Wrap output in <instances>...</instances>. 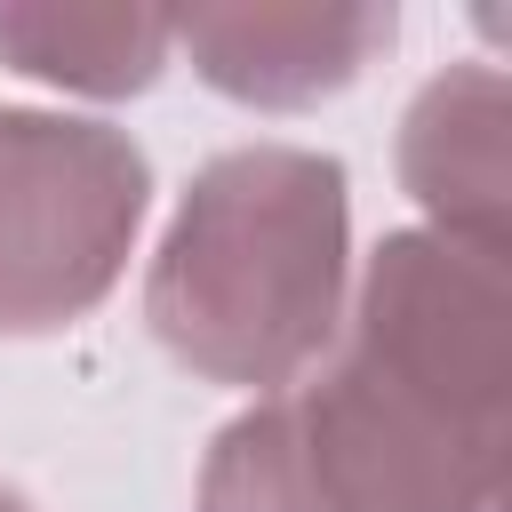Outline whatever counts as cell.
<instances>
[{
    "label": "cell",
    "instance_id": "1",
    "mask_svg": "<svg viewBox=\"0 0 512 512\" xmlns=\"http://www.w3.org/2000/svg\"><path fill=\"white\" fill-rule=\"evenodd\" d=\"M504 400V256L384 232L328 352L208 440L192 512H488Z\"/></svg>",
    "mask_w": 512,
    "mask_h": 512
},
{
    "label": "cell",
    "instance_id": "2",
    "mask_svg": "<svg viewBox=\"0 0 512 512\" xmlns=\"http://www.w3.org/2000/svg\"><path fill=\"white\" fill-rule=\"evenodd\" d=\"M352 192L344 160L312 144H232L216 152L144 272L152 344L200 384L288 392L344 320Z\"/></svg>",
    "mask_w": 512,
    "mask_h": 512
},
{
    "label": "cell",
    "instance_id": "3",
    "mask_svg": "<svg viewBox=\"0 0 512 512\" xmlns=\"http://www.w3.org/2000/svg\"><path fill=\"white\" fill-rule=\"evenodd\" d=\"M152 160L112 120L0 104V336L88 320L144 232Z\"/></svg>",
    "mask_w": 512,
    "mask_h": 512
},
{
    "label": "cell",
    "instance_id": "4",
    "mask_svg": "<svg viewBox=\"0 0 512 512\" xmlns=\"http://www.w3.org/2000/svg\"><path fill=\"white\" fill-rule=\"evenodd\" d=\"M192 72L248 112H304L344 96L400 32L392 0H256V8H192L168 16Z\"/></svg>",
    "mask_w": 512,
    "mask_h": 512
},
{
    "label": "cell",
    "instance_id": "5",
    "mask_svg": "<svg viewBox=\"0 0 512 512\" xmlns=\"http://www.w3.org/2000/svg\"><path fill=\"white\" fill-rule=\"evenodd\" d=\"M400 184L432 216L424 232L504 256L512 200V88L496 64L432 72L400 112Z\"/></svg>",
    "mask_w": 512,
    "mask_h": 512
},
{
    "label": "cell",
    "instance_id": "6",
    "mask_svg": "<svg viewBox=\"0 0 512 512\" xmlns=\"http://www.w3.org/2000/svg\"><path fill=\"white\" fill-rule=\"evenodd\" d=\"M176 56V24L160 8H32L0 0V64L48 88L120 104L144 96Z\"/></svg>",
    "mask_w": 512,
    "mask_h": 512
},
{
    "label": "cell",
    "instance_id": "7",
    "mask_svg": "<svg viewBox=\"0 0 512 512\" xmlns=\"http://www.w3.org/2000/svg\"><path fill=\"white\" fill-rule=\"evenodd\" d=\"M0 512H32V504H24V496H16L8 480H0Z\"/></svg>",
    "mask_w": 512,
    "mask_h": 512
}]
</instances>
